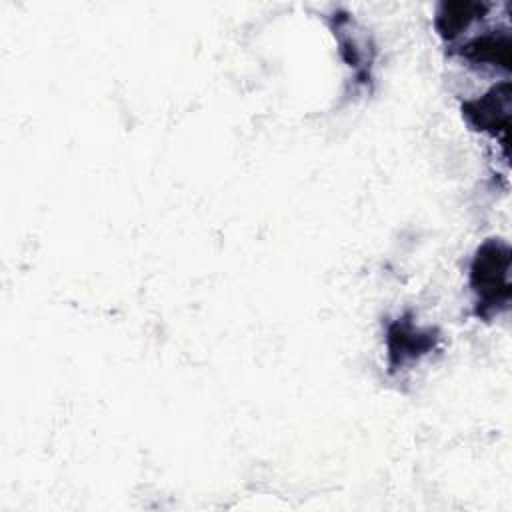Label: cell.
Wrapping results in <instances>:
<instances>
[{"instance_id":"277c9868","label":"cell","mask_w":512,"mask_h":512,"mask_svg":"<svg viewBox=\"0 0 512 512\" xmlns=\"http://www.w3.org/2000/svg\"><path fill=\"white\" fill-rule=\"evenodd\" d=\"M458 54L472 64L502 68L508 72L510 62H512L510 32H508V28H502L498 32L492 30V32L480 34V36L468 40L466 44H462Z\"/></svg>"},{"instance_id":"5b68a950","label":"cell","mask_w":512,"mask_h":512,"mask_svg":"<svg viewBox=\"0 0 512 512\" xmlns=\"http://www.w3.org/2000/svg\"><path fill=\"white\" fill-rule=\"evenodd\" d=\"M488 8L490 6L482 2H442L434 18L436 32L450 42L468 30L476 20H482Z\"/></svg>"},{"instance_id":"6da1fadb","label":"cell","mask_w":512,"mask_h":512,"mask_svg":"<svg viewBox=\"0 0 512 512\" xmlns=\"http://www.w3.org/2000/svg\"><path fill=\"white\" fill-rule=\"evenodd\" d=\"M470 286L476 294V314L488 318L508 308L510 286V246L498 238L486 240L470 264Z\"/></svg>"},{"instance_id":"3957f363","label":"cell","mask_w":512,"mask_h":512,"mask_svg":"<svg viewBox=\"0 0 512 512\" xmlns=\"http://www.w3.org/2000/svg\"><path fill=\"white\" fill-rule=\"evenodd\" d=\"M438 342V336L432 330H422L406 316L394 320L386 332L388 344V366L390 372L404 368L408 362L418 360L428 354Z\"/></svg>"},{"instance_id":"7a4b0ae2","label":"cell","mask_w":512,"mask_h":512,"mask_svg":"<svg viewBox=\"0 0 512 512\" xmlns=\"http://www.w3.org/2000/svg\"><path fill=\"white\" fill-rule=\"evenodd\" d=\"M510 108V82H502L492 86L484 96L466 100L462 104V116L474 130L500 138L506 146Z\"/></svg>"}]
</instances>
